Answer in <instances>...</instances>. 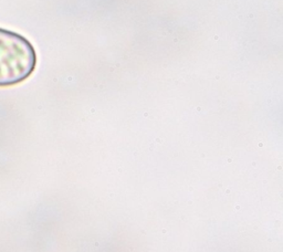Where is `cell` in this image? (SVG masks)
Here are the masks:
<instances>
[{"instance_id": "obj_1", "label": "cell", "mask_w": 283, "mask_h": 252, "mask_svg": "<svg viewBox=\"0 0 283 252\" xmlns=\"http://www.w3.org/2000/svg\"><path fill=\"white\" fill-rule=\"evenodd\" d=\"M36 65L37 53L29 40L0 28V87L23 82Z\"/></svg>"}]
</instances>
